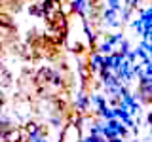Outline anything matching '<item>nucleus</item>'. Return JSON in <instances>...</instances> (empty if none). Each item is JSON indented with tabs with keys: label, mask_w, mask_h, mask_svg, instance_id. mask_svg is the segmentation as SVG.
Returning a JSON list of instances; mask_svg holds the SVG:
<instances>
[{
	"label": "nucleus",
	"mask_w": 152,
	"mask_h": 142,
	"mask_svg": "<svg viewBox=\"0 0 152 142\" xmlns=\"http://www.w3.org/2000/svg\"><path fill=\"white\" fill-rule=\"evenodd\" d=\"M97 51H99L101 55H110V53H114V46H112V44H110L108 40H104L103 44H99Z\"/></svg>",
	"instance_id": "obj_9"
},
{
	"label": "nucleus",
	"mask_w": 152,
	"mask_h": 142,
	"mask_svg": "<svg viewBox=\"0 0 152 142\" xmlns=\"http://www.w3.org/2000/svg\"><path fill=\"white\" fill-rule=\"evenodd\" d=\"M0 25L2 27H12V19L8 15H2V13H0Z\"/></svg>",
	"instance_id": "obj_12"
},
{
	"label": "nucleus",
	"mask_w": 152,
	"mask_h": 142,
	"mask_svg": "<svg viewBox=\"0 0 152 142\" xmlns=\"http://www.w3.org/2000/svg\"><path fill=\"white\" fill-rule=\"evenodd\" d=\"M88 9H89V2H86V0H70V13L84 15Z\"/></svg>",
	"instance_id": "obj_4"
},
{
	"label": "nucleus",
	"mask_w": 152,
	"mask_h": 142,
	"mask_svg": "<svg viewBox=\"0 0 152 142\" xmlns=\"http://www.w3.org/2000/svg\"><path fill=\"white\" fill-rule=\"evenodd\" d=\"M28 112H31V104L28 102H19L17 104V114L19 116H27Z\"/></svg>",
	"instance_id": "obj_10"
},
{
	"label": "nucleus",
	"mask_w": 152,
	"mask_h": 142,
	"mask_svg": "<svg viewBox=\"0 0 152 142\" xmlns=\"http://www.w3.org/2000/svg\"><path fill=\"white\" fill-rule=\"evenodd\" d=\"M59 142H82V129L76 123H65L63 131H61Z\"/></svg>",
	"instance_id": "obj_1"
},
{
	"label": "nucleus",
	"mask_w": 152,
	"mask_h": 142,
	"mask_svg": "<svg viewBox=\"0 0 152 142\" xmlns=\"http://www.w3.org/2000/svg\"><path fill=\"white\" fill-rule=\"evenodd\" d=\"M89 72L91 74H97V72H101V68L104 66V55H101L97 51V53H91V57H89Z\"/></svg>",
	"instance_id": "obj_2"
},
{
	"label": "nucleus",
	"mask_w": 152,
	"mask_h": 142,
	"mask_svg": "<svg viewBox=\"0 0 152 142\" xmlns=\"http://www.w3.org/2000/svg\"><path fill=\"white\" fill-rule=\"evenodd\" d=\"M23 131H25L28 136L36 135V133H40V131H42V133H46V129L40 125V123H36V121H27V125H25V129H23Z\"/></svg>",
	"instance_id": "obj_6"
},
{
	"label": "nucleus",
	"mask_w": 152,
	"mask_h": 142,
	"mask_svg": "<svg viewBox=\"0 0 152 142\" xmlns=\"http://www.w3.org/2000/svg\"><path fill=\"white\" fill-rule=\"evenodd\" d=\"M23 136H27V133L19 127H12L6 135L2 136V142H23Z\"/></svg>",
	"instance_id": "obj_3"
},
{
	"label": "nucleus",
	"mask_w": 152,
	"mask_h": 142,
	"mask_svg": "<svg viewBox=\"0 0 152 142\" xmlns=\"http://www.w3.org/2000/svg\"><path fill=\"white\" fill-rule=\"evenodd\" d=\"M55 70L53 68H40L38 70V74H36V80L38 82H42V83H48L51 80V76H53Z\"/></svg>",
	"instance_id": "obj_8"
},
{
	"label": "nucleus",
	"mask_w": 152,
	"mask_h": 142,
	"mask_svg": "<svg viewBox=\"0 0 152 142\" xmlns=\"http://www.w3.org/2000/svg\"><path fill=\"white\" fill-rule=\"evenodd\" d=\"M108 8H112V9H120V0H108Z\"/></svg>",
	"instance_id": "obj_13"
},
{
	"label": "nucleus",
	"mask_w": 152,
	"mask_h": 142,
	"mask_svg": "<svg viewBox=\"0 0 152 142\" xmlns=\"http://www.w3.org/2000/svg\"><path fill=\"white\" fill-rule=\"evenodd\" d=\"M74 110L80 112V114H86L89 110V97L88 95H84V93L78 95V99H76V102H74Z\"/></svg>",
	"instance_id": "obj_5"
},
{
	"label": "nucleus",
	"mask_w": 152,
	"mask_h": 142,
	"mask_svg": "<svg viewBox=\"0 0 152 142\" xmlns=\"http://www.w3.org/2000/svg\"><path fill=\"white\" fill-rule=\"evenodd\" d=\"M103 17H104V21L108 23V25H118V9H112V8H108V9H104V13H103Z\"/></svg>",
	"instance_id": "obj_7"
},
{
	"label": "nucleus",
	"mask_w": 152,
	"mask_h": 142,
	"mask_svg": "<svg viewBox=\"0 0 152 142\" xmlns=\"http://www.w3.org/2000/svg\"><path fill=\"white\" fill-rule=\"evenodd\" d=\"M82 142H107L103 135H88L86 138H82Z\"/></svg>",
	"instance_id": "obj_11"
},
{
	"label": "nucleus",
	"mask_w": 152,
	"mask_h": 142,
	"mask_svg": "<svg viewBox=\"0 0 152 142\" xmlns=\"http://www.w3.org/2000/svg\"><path fill=\"white\" fill-rule=\"evenodd\" d=\"M2 108H4V99L0 97V112H2Z\"/></svg>",
	"instance_id": "obj_14"
}]
</instances>
